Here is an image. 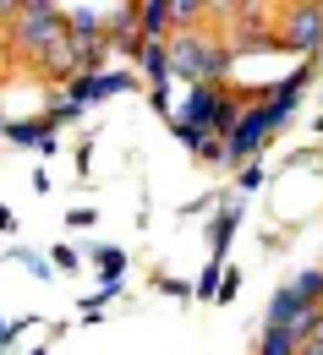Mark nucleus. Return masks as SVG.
<instances>
[{
    "label": "nucleus",
    "mask_w": 323,
    "mask_h": 355,
    "mask_svg": "<svg viewBox=\"0 0 323 355\" xmlns=\"http://www.w3.org/2000/svg\"><path fill=\"white\" fill-rule=\"evenodd\" d=\"M170 49V71L186 77L192 88H225V77H231V44H220V39H203V28L197 33H170L165 39Z\"/></svg>",
    "instance_id": "nucleus-1"
},
{
    "label": "nucleus",
    "mask_w": 323,
    "mask_h": 355,
    "mask_svg": "<svg viewBox=\"0 0 323 355\" xmlns=\"http://www.w3.org/2000/svg\"><path fill=\"white\" fill-rule=\"evenodd\" d=\"M66 28H60V6H44V0H22V11H17V22L6 28V49L11 55H22V60H39L55 39H60Z\"/></svg>",
    "instance_id": "nucleus-2"
},
{
    "label": "nucleus",
    "mask_w": 323,
    "mask_h": 355,
    "mask_svg": "<svg viewBox=\"0 0 323 355\" xmlns=\"http://www.w3.org/2000/svg\"><path fill=\"white\" fill-rule=\"evenodd\" d=\"M274 44L296 55H318L323 49V6H274Z\"/></svg>",
    "instance_id": "nucleus-3"
},
{
    "label": "nucleus",
    "mask_w": 323,
    "mask_h": 355,
    "mask_svg": "<svg viewBox=\"0 0 323 355\" xmlns=\"http://www.w3.org/2000/svg\"><path fill=\"white\" fill-rule=\"evenodd\" d=\"M263 137H269V121H263V110H258V104H252V110H241V121H235L231 132H225V159H252Z\"/></svg>",
    "instance_id": "nucleus-4"
},
{
    "label": "nucleus",
    "mask_w": 323,
    "mask_h": 355,
    "mask_svg": "<svg viewBox=\"0 0 323 355\" xmlns=\"http://www.w3.org/2000/svg\"><path fill=\"white\" fill-rule=\"evenodd\" d=\"M33 71H39L44 83H72V77H77V49H72V39L60 33V39L33 60Z\"/></svg>",
    "instance_id": "nucleus-5"
},
{
    "label": "nucleus",
    "mask_w": 323,
    "mask_h": 355,
    "mask_svg": "<svg viewBox=\"0 0 323 355\" xmlns=\"http://www.w3.org/2000/svg\"><path fill=\"white\" fill-rule=\"evenodd\" d=\"M66 39H104V11L99 6H60Z\"/></svg>",
    "instance_id": "nucleus-6"
},
{
    "label": "nucleus",
    "mask_w": 323,
    "mask_h": 355,
    "mask_svg": "<svg viewBox=\"0 0 323 355\" xmlns=\"http://www.w3.org/2000/svg\"><path fill=\"white\" fill-rule=\"evenodd\" d=\"M138 60H142V77L154 83V93L170 88V77H176V71H170V49L159 44V39H142V44H138Z\"/></svg>",
    "instance_id": "nucleus-7"
},
{
    "label": "nucleus",
    "mask_w": 323,
    "mask_h": 355,
    "mask_svg": "<svg viewBox=\"0 0 323 355\" xmlns=\"http://www.w3.org/2000/svg\"><path fill=\"white\" fill-rule=\"evenodd\" d=\"M165 22L170 33H197L208 22V0H165Z\"/></svg>",
    "instance_id": "nucleus-8"
},
{
    "label": "nucleus",
    "mask_w": 323,
    "mask_h": 355,
    "mask_svg": "<svg viewBox=\"0 0 323 355\" xmlns=\"http://www.w3.org/2000/svg\"><path fill=\"white\" fill-rule=\"evenodd\" d=\"M138 39H170V22H165V0H142L138 6Z\"/></svg>",
    "instance_id": "nucleus-9"
},
{
    "label": "nucleus",
    "mask_w": 323,
    "mask_h": 355,
    "mask_svg": "<svg viewBox=\"0 0 323 355\" xmlns=\"http://www.w3.org/2000/svg\"><path fill=\"white\" fill-rule=\"evenodd\" d=\"M6 137L22 142V148H49V142H55V137H49V121H11Z\"/></svg>",
    "instance_id": "nucleus-10"
},
{
    "label": "nucleus",
    "mask_w": 323,
    "mask_h": 355,
    "mask_svg": "<svg viewBox=\"0 0 323 355\" xmlns=\"http://www.w3.org/2000/svg\"><path fill=\"white\" fill-rule=\"evenodd\" d=\"M290 295H296V306H323V268H307L290 284Z\"/></svg>",
    "instance_id": "nucleus-11"
},
{
    "label": "nucleus",
    "mask_w": 323,
    "mask_h": 355,
    "mask_svg": "<svg viewBox=\"0 0 323 355\" xmlns=\"http://www.w3.org/2000/svg\"><path fill=\"white\" fill-rule=\"evenodd\" d=\"M296 295H290V284H285V290H274V301H269V322H263V328H290V317H296Z\"/></svg>",
    "instance_id": "nucleus-12"
},
{
    "label": "nucleus",
    "mask_w": 323,
    "mask_h": 355,
    "mask_svg": "<svg viewBox=\"0 0 323 355\" xmlns=\"http://www.w3.org/2000/svg\"><path fill=\"white\" fill-rule=\"evenodd\" d=\"M258 355H296V339H290L285 328H263V345H258Z\"/></svg>",
    "instance_id": "nucleus-13"
},
{
    "label": "nucleus",
    "mask_w": 323,
    "mask_h": 355,
    "mask_svg": "<svg viewBox=\"0 0 323 355\" xmlns=\"http://www.w3.org/2000/svg\"><path fill=\"white\" fill-rule=\"evenodd\" d=\"M258 186H263V170H258V164H247V170H241V191H258Z\"/></svg>",
    "instance_id": "nucleus-14"
},
{
    "label": "nucleus",
    "mask_w": 323,
    "mask_h": 355,
    "mask_svg": "<svg viewBox=\"0 0 323 355\" xmlns=\"http://www.w3.org/2000/svg\"><path fill=\"white\" fill-rule=\"evenodd\" d=\"M99 263L110 268V273H115V268H126V257H121V252H110V246H104V252H99Z\"/></svg>",
    "instance_id": "nucleus-15"
},
{
    "label": "nucleus",
    "mask_w": 323,
    "mask_h": 355,
    "mask_svg": "<svg viewBox=\"0 0 323 355\" xmlns=\"http://www.w3.org/2000/svg\"><path fill=\"white\" fill-rule=\"evenodd\" d=\"M313 345H323V311H318V322H313V334H307Z\"/></svg>",
    "instance_id": "nucleus-16"
},
{
    "label": "nucleus",
    "mask_w": 323,
    "mask_h": 355,
    "mask_svg": "<svg viewBox=\"0 0 323 355\" xmlns=\"http://www.w3.org/2000/svg\"><path fill=\"white\" fill-rule=\"evenodd\" d=\"M296 355H323V345H313V339H307V345H296Z\"/></svg>",
    "instance_id": "nucleus-17"
},
{
    "label": "nucleus",
    "mask_w": 323,
    "mask_h": 355,
    "mask_svg": "<svg viewBox=\"0 0 323 355\" xmlns=\"http://www.w3.org/2000/svg\"><path fill=\"white\" fill-rule=\"evenodd\" d=\"M11 334H17V322H0V345H6V339H11Z\"/></svg>",
    "instance_id": "nucleus-18"
},
{
    "label": "nucleus",
    "mask_w": 323,
    "mask_h": 355,
    "mask_svg": "<svg viewBox=\"0 0 323 355\" xmlns=\"http://www.w3.org/2000/svg\"><path fill=\"white\" fill-rule=\"evenodd\" d=\"M6 60H11V49H6V33H0V66H6Z\"/></svg>",
    "instance_id": "nucleus-19"
},
{
    "label": "nucleus",
    "mask_w": 323,
    "mask_h": 355,
    "mask_svg": "<svg viewBox=\"0 0 323 355\" xmlns=\"http://www.w3.org/2000/svg\"><path fill=\"white\" fill-rule=\"evenodd\" d=\"M0 132H6V115H0Z\"/></svg>",
    "instance_id": "nucleus-20"
}]
</instances>
